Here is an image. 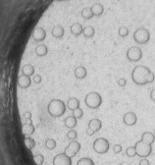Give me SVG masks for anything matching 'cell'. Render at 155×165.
Segmentation results:
<instances>
[{
    "mask_svg": "<svg viewBox=\"0 0 155 165\" xmlns=\"http://www.w3.org/2000/svg\"><path fill=\"white\" fill-rule=\"evenodd\" d=\"M155 141V135L151 132H144L141 135V139L135 145L136 155L140 158H146L151 154L152 145Z\"/></svg>",
    "mask_w": 155,
    "mask_h": 165,
    "instance_id": "6da1fadb",
    "label": "cell"
},
{
    "mask_svg": "<svg viewBox=\"0 0 155 165\" xmlns=\"http://www.w3.org/2000/svg\"><path fill=\"white\" fill-rule=\"evenodd\" d=\"M131 80L137 86H144L146 84H151L155 80L154 73L145 66H136L131 72Z\"/></svg>",
    "mask_w": 155,
    "mask_h": 165,
    "instance_id": "7a4b0ae2",
    "label": "cell"
},
{
    "mask_svg": "<svg viewBox=\"0 0 155 165\" xmlns=\"http://www.w3.org/2000/svg\"><path fill=\"white\" fill-rule=\"evenodd\" d=\"M67 105L65 102L61 99H52L47 106V110L50 116L52 117H61L65 114Z\"/></svg>",
    "mask_w": 155,
    "mask_h": 165,
    "instance_id": "3957f363",
    "label": "cell"
},
{
    "mask_svg": "<svg viewBox=\"0 0 155 165\" xmlns=\"http://www.w3.org/2000/svg\"><path fill=\"white\" fill-rule=\"evenodd\" d=\"M84 102L90 109H97L102 104V96L96 92H90L85 95Z\"/></svg>",
    "mask_w": 155,
    "mask_h": 165,
    "instance_id": "277c9868",
    "label": "cell"
},
{
    "mask_svg": "<svg viewBox=\"0 0 155 165\" xmlns=\"http://www.w3.org/2000/svg\"><path fill=\"white\" fill-rule=\"evenodd\" d=\"M134 39L139 44H146L150 39V33L145 28H139L134 33Z\"/></svg>",
    "mask_w": 155,
    "mask_h": 165,
    "instance_id": "5b68a950",
    "label": "cell"
},
{
    "mask_svg": "<svg viewBox=\"0 0 155 165\" xmlns=\"http://www.w3.org/2000/svg\"><path fill=\"white\" fill-rule=\"evenodd\" d=\"M109 141L104 138H98L93 141V150L98 154H105L109 150Z\"/></svg>",
    "mask_w": 155,
    "mask_h": 165,
    "instance_id": "8992f818",
    "label": "cell"
},
{
    "mask_svg": "<svg viewBox=\"0 0 155 165\" xmlns=\"http://www.w3.org/2000/svg\"><path fill=\"white\" fill-rule=\"evenodd\" d=\"M127 58L131 62H137L142 58V51L137 46H131L127 51Z\"/></svg>",
    "mask_w": 155,
    "mask_h": 165,
    "instance_id": "52a82bcc",
    "label": "cell"
},
{
    "mask_svg": "<svg viewBox=\"0 0 155 165\" xmlns=\"http://www.w3.org/2000/svg\"><path fill=\"white\" fill-rule=\"evenodd\" d=\"M80 150H81V144L75 140V141H72L71 143L67 145V147L64 150V153L69 157L73 158L74 156H76V154Z\"/></svg>",
    "mask_w": 155,
    "mask_h": 165,
    "instance_id": "ba28073f",
    "label": "cell"
},
{
    "mask_svg": "<svg viewBox=\"0 0 155 165\" xmlns=\"http://www.w3.org/2000/svg\"><path fill=\"white\" fill-rule=\"evenodd\" d=\"M101 127H102V123L99 119H97V118L90 119L88 122V128L87 130V135L88 136L94 135L96 132H98L101 129Z\"/></svg>",
    "mask_w": 155,
    "mask_h": 165,
    "instance_id": "9c48e42d",
    "label": "cell"
},
{
    "mask_svg": "<svg viewBox=\"0 0 155 165\" xmlns=\"http://www.w3.org/2000/svg\"><path fill=\"white\" fill-rule=\"evenodd\" d=\"M53 165H72V158L66 155L64 152L58 153L53 158Z\"/></svg>",
    "mask_w": 155,
    "mask_h": 165,
    "instance_id": "30bf717a",
    "label": "cell"
},
{
    "mask_svg": "<svg viewBox=\"0 0 155 165\" xmlns=\"http://www.w3.org/2000/svg\"><path fill=\"white\" fill-rule=\"evenodd\" d=\"M123 122L127 126H134L137 122V117L134 112H127L123 117Z\"/></svg>",
    "mask_w": 155,
    "mask_h": 165,
    "instance_id": "8fae6325",
    "label": "cell"
},
{
    "mask_svg": "<svg viewBox=\"0 0 155 165\" xmlns=\"http://www.w3.org/2000/svg\"><path fill=\"white\" fill-rule=\"evenodd\" d=\"M22 130H23V134L25 136H31L34 133V126L32 125L31 119H27V122L23 124Z\"/></svg>",
    "mask_w": 155,
    "mask_h": 165,
    "instance_id": "7c38bea8",
    "label": "cell"
},
{
    "mask_svg": "<svg viewBox=\"0 0 155 165\" xmlns=\"http://www.w3.org/2000/svg\"><path fill=\"white\" fill-rule=\"evenodd\" d=\"M32 85V80L28 76L21 75L18 79V86L22 89H28Z\"/></svg>",
    "mask_w": 155,
    "mask_h": 165,
    "instance_id": "4fadbf2b",
    "label": "cell"
},
{
    "mask_svg": "<svg viewBox=\"0 0 155 165\" xmlns=\"http://www.w3.org/2000/svg\"><path fill=\"white\" fill-rule=\"evenodd\" d=\"M45 36H46V33L42 28H37V29L34 30L32 33V37L36 41H42L45 38Z\"/></svg>",
    "mask_w": 155,
    "mask_h": 165,
    "instance_id": "5bb4252c",
    "label": "cell"
},
{
    "mask_svg": "<svg viewBox=\"0 0 155 165\" xmlns=\"http://www.w3.org/2000/svg\"><path fill=\"white\" fill-rule=\"evenodd\" d=\"M74 74H75V77H76L77 79L82 80L88 76V70L85 69L84 66H79L75 69Z\"/></svg>",
    "mask_w": 155,
    "mask_h": 165,
    "instance_id": "9a60e30c",
    "label": "cell"
},
{
    "mask_svg": "<svg viewBox=\"0 0 155 165\" xmlns=\"http://www.w3.org/2000/svg\"><path fill=\"white\" fill-rule=\"evenodd\" d=\"M67 108L72 111L80 108V100L76 98H70L67 101Z\"/></svg>",
    "mask_w": 155,
    "mask_h": 165,
    "instance_id": "2e32d148",
    "label": "cell"
},
{
    "mask_svg": "<svg viewBox=\"0 0 155 165\" xmlns=\"http://www.w3.org/2000/svg\"><path fill=\"white\" fill-rule=\"evenodd\" d=\"M65 126L68 128V129H74L75 127L77 126L78 124V119L75 117L74 115H71V116H68L66 119H65Z\"/></svg>",
    "mask_w": 155,
    "mask_h": 165,
    "instance_id": "e0dca14e",
    "label": "cell"
},
{
    "mask_svg": "<svg viewBox=\"0 0 155 165\" xmlns=\"http://www.w3.org/2000/svg\"><path fill=\"white\" fill-rule=\"evenodd\" d=\"M90 9L93 16H100L104 12V7H103V5H101L100 3H96L93 5V6L90 7Z\"/></svg>",
    "mask_w": 155,
    "mask_h": 165,
    "instance_id": "ac0fdd59",
    "label": "cell"
},
{
    "mask_svg": "<svg viewBox=\"0 0 155 165\" xmlns=\"http://www.w3.org/2000/svg\"><path fill=\"white\" fill-rule=\"evenodd\" d=\"M71 33L74 36L78 37L84 33V28L81 24H79V23H75V24L72 25V27H71Z\"/></svg>",
    "mask_w": 155,
    "mask_h": 165,
    "instance_id": "d6986e66",
    "label": "cell"
},
{
    "mask_svg": "<svg viewBox=\"0 0 155 165\" xmlns=\"http://www.w3.org/2000/svg\"><path fill=\"white\" fill-rule=\"evenodd\" d=\"M22 73H23V75L31 77L34 74V67L32 65H31V64H27V65H25L24 67H23Z\"/></svg>",
    "mask_w": 155,
    "mask_h": 165,
    "instance_id": "ffe728a7",
    "label": "cell"
},
{
    "mask_svg": "<svg viewBox=\"0 0 155 165\" xmlns=\"http://www.w3.org/2000/svg\"><path fill=\"white\" fill-rule=\"evenodd\" d=\"M36 53L38 56H41V57H42V56H45V55L47 54V47L45 46V45H43V44L38 45V46L36 48Z\"/></svg>",
    "mask_w": 155,
    "mask_h": 165,
    "instance_id": "44dd1931",
    "label": "cell"
},
{
    "mask_svg": "<svg viewBox=\"0 0 155 165\" xmlns=\"http://www.w3.org/2000/svg\"><path fill=\"white\" fill-rule=\"evenodd\" d=\"M94 33H95V31L91 26H88V27L84 28V33H83L85 37H93L94 36Z\"/></svg>",
    "mask_w": 155,
    "mask_h": 165,
    "instance_id": "7402d4cb",
    "label": "cell"
},
{
    "mask_svg": "<svg viewBox=\"0 0 155 165\" xmlns=\"http://www.w3.org/2000/svg\"><path fill=\"white\" fill-rule=\"evenodd\" d=\"M52 35L55 37H62L63 36H64V29H63L61 26L55 27L52 31Z\"/></svg>",
    "mask_w": 155,
    "mask_h": 165,
    "instance_id": "603a6c76",
    "label": "cell"
},
{
    "mask_svg": "<svg viewBox=\"0 0 155 165\" xmlns=\"http://www.w3.org/2000/svg\"><path fill=\"white\" fill-rule=\"evenodd\" d=\"M77 165H95L93 160L89 157H83L78 161Z\"/></svg>",
    "mask_w": 155,
    "mask_h": 165,
    "instance_id": "cb8c5ba5",
    "label": "cell"
},
{
    "mask_svg": "<svg viewBox=\"0 0 155 165\" xmlns=\"http://www.w3.org/2000/svg\"><path fill=\"white\" fill-rule=\"evenodd\" d=\"M82 17L85 20H89L90 18H93V14L91 12V9L90 8H84L83 11H82Z\"/></svg>",
    "mask_w": 155,
    "mask_h": 165,
    "instance_id": "d4e9b609",
    "label": "cell"
},
{
    "mask_svg": "<svg viewBox=\"0 0 155 165\" xmlns=\"http://www.w3.org/2000/svg\"><path fill=\"white\" fill-rule=\"evenodd\" d=\"M25 145L28 150H32L34 146H36V141L31 137H26L25 138Z\"/></svg>",
    "mask_w": 155,
    "mask_h": 165,
    "instance_id": "484cf974",
    "label": "cell"
},
{
    "mask_svg": "<svg viewBox=\"0 0 155 165\" xmlns=\"http://www.w3.org/2000/svg\"><path fill=\"white\" fill-rule=\"evenodd\" d=\"M45 146H46V149L52 150L56 147V141L53 139H48L45 141Z\"/></svg>",
    "mask_w": 155,
    "mask_h": 165,
    "instance_id": "4316f807",
    "label": "cell"
},
{
    "mask_svg": "<svg viewBox=\"0 0 155 165\" xmlns=\"http://www.w3.org/2000/svg\"><path fill=\"white\" fill-rule=\"evenodd\" d=\"M126 154L129 157H135L136 155V150L135 145L127 147V150H126Z\"/></svg>",
    "mask_w": 155,
    "mask_h": 165,
    "instance_id": "83f0119b",
    "label": "cell"
},
{
    "mask_svg": "<svg viewBox=\"0 0 155 165\" xmlns=\"http://www.w3.org/2000/svg\"><path fill=\"white\" fill-rule=\"evenodd\" d=\"M33 160L37 165H42L44 162V156L41 154V153H37V154L33 155Z\"/></svg>",
    "mask_w": 155,
    "mask_h": 165,
    "instance_id": "f1b7e54d",
    "label": "cell"
},
{
    "mask_svg": "<svg viewBox=\"0 0 155 165\" xmlns=\"http://www.w3.org/2000/svg\"><path fill=\"white\" fill-rule=\"evenodd\" d=\"M118 33H119V36H120V37H127V36L129 35V29H128V28H126V27H121V28H119Z\"/></svg>",
    "mask_w": 155,
    "mask_h": 165,
    "instance_id": "f546056e",
    "label": "cell"
},
{
    "mask_svg": "<svg viewBox=\"0 0 155 165\" xmlns=\"http://www.w3.org/2000/svg\"><path fill=\"white\" fill-rule=\"evenodd\" d=\"M67 138L70 139V140H72V141H75V140L78 138V134H77V132H76L75 130L71 129V130L67 133Z\"/></svg>",
    "mask_w": 155,
    "mask_h": 165,
    "instance_id": "4dcf8cb0",
    "label": "cell"
},
{
    "mask_svg": "<svg viewBox=\"0 0 155 165\" xmlns=\"http://www.w3.org/2000/svg\"><path fill=\"white\" fill-rule=\"evenodd\" d=\"M73 115L76 117L77 119H81L83 117V115H84V111H83L82 108L80 107V108H78V109L73 111Z\"/></svg>",
    "mask_w": 155,
    "mask_h": 165,
    "instance_id": "1f68e13d",
    "label": "cell"
},
{
    "mask_svg": "<svg viewBox=\"0 0 155 165\" xmlns=\"http://www.w3.org/2000/svg\"><path fill=\"white\" fill-rule=\"evenodd\" d=\"M117 83H118V85H119V87L124 88V87H126V85H127V80L124 79V78H121V79L118 80Z\"/></svg>",
    "mask_w": 155,
    "mask_h": 165,
    "instance_id": "d6a6232c",
    "label": "cell"
},
{
    "mask_svg": "<svg viewBox=\"0 0 155 165\" xmlns=\"http://www.w3.org/2000/svg\"><path fill=\"white\" fill-rule=\"evenodd\" d=\"M113 151H114V153H120L122 151V145H115L113 146Z\"/></svg>",
    "mask_w": 155,
    "mask_h": 165,
    "instance_id": "836d02e7",
    "label": "cell"
},
{
    "mask_svg": "<svg viewBox=\"0 0 155 165\" xmlns=\"http://www.w3.org/2000/svg\"><path fill=\"white\" fill-rule=\"evenodd\" d=\"M32 81L36 83V84H39V83H41L42 81V78L41 75H34L33 79H32Z\"/></svg>",
    "mask_w": 155,
    "mask_h": 165,
    "instance_id": "e575fe53",
    "label": "cell"
},
{
    "mask_svg": "<svg viewBox=\"0 0 155 165\" xmlns=\"http://www.w3.org/2000/svg\"><path fill=\"white\" fill-rule=\"evenodd\" d=\"M140 165H150V162H149L146 158H141L140 161Z\"/></svg>",
    "mask_w": 155,
    "mask_h": 165,
    "instance_id": "d590c367",
    "label": "cell"
},
{
    "mask_svg": "<svg viewBox=\"0 0 155 165\" xmlns=\"http://www.w3.org/2000/svg\"><path fill=\"white\" fill-rule=\"evenodd\" d=\"M150 98H151L152 101L155 102V89H153L150 92Z\"/></svg>",
    "mask_w": 155,
    "mask_h": 165,
    "instance_id": "8d00e7d4",
    "label": "cell"
},
{
    "mask_svg": "<svg viewBox=\"0 0 155 165\" xmlns=\"http://www.w3.org/2000/svg\"><path fill=\"white\" fill-rule=\"evenodd\" d=\"M25 117H26L27 119H31V118H32V113H31V112H26V113H25Z\"/></svg>",
    "mask_w": 155,
    "mask_h": 165,
    "instance_id": "74e56055",
    "label": "cell"
},
{
    "mask_svg": "<svg viewBox=\"0 0 155 165\" xmlns=\"http://www.w3.org/2000/svg\"><path fill=\"white\" fill-rule=\"evenodd\" d=\"M153 134H154V135H155V129H154V133H153Z\"/></svg>",
    "mask_w": 155,
    "mask_h": 165,
    "instance_id": "f35d334b",
    "label": "cell"
}]
</instances>
